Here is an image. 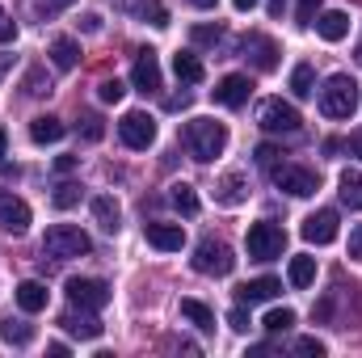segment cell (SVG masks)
I'll list each match as a JSON object with an SVG mask.
<instances>
[{"label":"cell","mask_w":362,"mask_h":358,"mask_svg":"<svg viewBox=\"0 0 362 358\" xmlns=\"http://www.w3.org/2000/svg\"><path fill=\"white\" fill-rule=\"evenodd\" d=\"M51 64H55L59 72H72V68L81 64V42H76V38H55V42H51Z\"/></svg>","instance_id":"23"},{"label":"cell","mask_w":362,"mask_h":358,"mask_svg":"<svg viewBox=\"0 0 362 358\" xmlns=\"http://www.w3.org/2000/svg\"><path fill=\"white\" fill-rule=\"evenodd\" d=\"M131 81H135L139 93H160V59H156V51H139L135 55Z\"/></svg>","instance_id":"14"},{"label":"cell","mask_w":362,"mask_h":358,"mask_svg":"<svg viewBox=\"0 0 362 358\" xmlns=\"http://www.w3.org/2000/svg\"><path fill=\"white\" fill-rule=\"evenodd\" d=\"M350 258H354V262L362 258V224L354 228V232H350Z\"/></svg>","instance_id":"44"},{"label":"cell","mask_w":362,"mask_h":358,"mask_svg":"<svg viewBox=\"0 0 362 358\" xmlns=\"http://www.w3.org/2000/svg\"><path fill=\"white\" fill-rule=\"evenodd\" d=\"M295 354L325 358V342H320V337H299V342H295Z\"/></svg>","instance_id":"39"},{"label":"cell","mask_w":362,"mask_h":358,"mask_svg":"<svg viewBox=\"0 0 362 358\" xmlns=\"http://www.w3.org/2000/svg\"><path fill=\"white\" fill-rule=\"evenodd\" d=\"M0 337H4L8 346H30V342H34V325L4 316V321H0Z\"/></svg>","instance_id":"26"},{"label":"cell","mask_w":362,"mask_h":358,"mask_svg":"<svg viewBox=\"0 0 362 358\" xmlns=\"http://www.w3.org/2000/svg\"><path fill=\"white\" fill-rule=\"evenodd\" d=\"M228 329L249 333V312H245V308H232V312H228Z\"/></svg>","instance_id":"42"},{"label":"cell","mask_w":362,"mask_h":358,"mask_svg":"<svg viewBox=\"0 0 362 358\" xmlns=\"http://www.w3.org/2000/svg\"><path fill=\"white\" fill-rule=\"evenodd\" d=\"M169 202L177 207L181 215H198V194H194V185H189V181L169 185Z\"/></svg>","instance_id":"29"},{"label":"cell","mask_w":362,"mask_h":358,"mask_svg":"<svg viewBox=\"0 0 362 358\" xmlns=\"http://www.w3.org/2000/svg\"><path fill=\"white\" fill-rule=\"evenodd\" d=\"M97 97H101V101H122V97H127V85H122L118 76H114V81H101V85H97Z\"/></svg>","instance_id":"38"},{"label":"cell","mask_w":362,"mask_h":358,"mask_svg":"<svg viewBox=\"0 0 362 358\" xmlns=\"http://www.w3.org/2000/svg\"><path fill=\"white\" fill-rule=\"evenodd\" d=\"M42 93H51V76L42 68H30L25 72V97H42Z\"/></svg>","instance_id":"34"},{"label":"cell","mask_w":362,"mask_h":358,"mask_svg":"<svg viewBox=\"0 0 362 358\" xmlns=\"http://www.w3.org/2000/svg\"><path fill=\"white\" fill-rule=\"evenodd\" d=\"M245 245H249V258H253V262H274V258H282V249H286V232H282L278 224H270V219H257V224H249Z\"/></svg>","instance_id":"4"},{"label":"cell","mask_w":362,"mask_h":358,"mask_svg":"<svg viewBox=\"0 0 362 358\" xmlns=\"http://www.w3.org/2000/svg\"><path fill=\"white\" fill-rule=\"evenodd\" d=\"M81 135H85L89 144H97V139L105 135V122H101V114H81Z\"/></svg>","instance_id":"36"},{"label":"cell","mask_w":362,"mask_h":358,"mask_svg":"<svg viewBox=\"0 0 362 358\" xmlns=\"http://www.w3.org/2000/svg\"><path fill=\"white\" fill-rule=\"evenodd\" d=\"M346 148H350V156H358V161H362V127L350 135V144H346Z\"/></svg>","instance_id":"46"},{"label":"cell","mask_w":362,"mask_h":358,"mask_svg":"<svg viewBox=\"0 0 362 358\" xmlns=\"http://www.w3.org/2000/svg\"><path fill=\"white\" fill-rule=\"evenodd\" d=\"M316 13H320V0H299L295 21H299V25H312V21H316Z\"/></svg>","instance_id":"40"},{"label":"cell","mask_w":362,"mask_h":358,"mask_svg":"<svg viewBox=\"0 0 362 358\" xmlns=\"http://www.w3.org/2000/svg\"><path fill=\"white\" fill-rule=\"evenodd\" d=\"M358 64H362V42H358Z\"/></svg>","instance_id":"54"},{"label":"cell","mask_w":362,"mask_h":358,"mask_svg":"<svg viewBox=\"0 0 362 358\" xmlns=\"http://www.w3.org/2000/svg\"><path fill=\"white\" fill-rule=\"evenodd\" d=\"M253 156H257V165H262L266 173H274V169L282 165V148H274V144H262V148H257Z\"/></svg>","instance_id":"37"},{"label":"cell","mask_w":362,"mask_h":358,"mask_svg":"<svg viewBox=\"0 0 362 358\" xmlns=\"http://www.w3.org/2000/svg\"><path fill=\"white\" fill-rule=\"evenodd\" d=\"M68 4H76V0H34V13H38V17H55V13H64Z\"/></svg>","instance_id":"41"},{"label":"cell","mask_w":362,"mask_h":358,"mask_svg":"<svg viewBox=\"0 0 362 358\" xmlns=\"http://www.w3.org/2000/svg\"><path fill=\"white\" fill-rule=\"evenodd\" d=\"M93 219H97V228H101V232H110V236L122 228V211H118V202H114L110 194L93 198Z\"/></svg>","instance_id":"19"},{"label":"cell","mask_w":362,"mask_h":358,"mask_svg":"<svg viewBox=\"0 0 362 358\" xmlns=\"http://www.w3.org/2000/svg\"><path fill=\"white\" fill-rule=\"evenodd\" d=\"M181 316H185L194 329H202V333L215 329V312H211L206 304H198V299H181Z\"/></svg>","instance_id":"25"},{"label":"cell","mask_w":362,"mask_h":358,"mask_svg":"<svg viewBox=\"0 0 362 358\" xmlns=\"http://www.w3.org/2000/svg\"><path fill=\"white\" fill-rule=\"evenodd\" d=\"M240 51H245V59H249L257 72H274V68H278V42L266 38V34H249V38L240 42Z\"/></svg>","instance_id":"11"},{"label":"cell","mask_w":362,"mask_h":358,"mask_svg":"<svg viewBox=\"0 0 362 358\" xmlns=\"http://www.w3.org/2000/svg\"><path fill=\"white\" fill-rule=\"evenodd\" d=\"M0 228L13 232V236H21L30 228V207L21 198H13V194H0Z\"/></svg>","instance_id":"16"},{"label":"cell","mask_w":362,"mask_h":358,"mask_svg":"<svg viewBox=\"0 0 362 358\" xmlns=\"http://www.w3.org/2000/svg\"><path fill=\"white\" fill-rule=\"evenodd\" d=\"M118 135H122L127 148L144 152V148L156 144V122H152V114H144V110H127L122 122H118Z\"/></svg>","instance_id":"7"},{"label":"cell","mask_w":362,"mask_h":358,"mask_svg":"<svg viewBox=\"0 0 362 358\" xmlns=\"http://www.w3.org/2000/svg\"><path fill=\"white\" fill-rule=\"evenodd\" d=\"M4 156H8V152H4V127H0V173H8V169H13V165H8Z\"/></svg>","instance_id":"50"},{"label":"cell","mask_w":362,"mask_h":358,"mask_svg":"<svg viewBox=\"0 0 362 358\" xmlns=\"http://www.w3.org/2000/svg\"><path fill=\"white\" fill-rule=\"evenodd\" d=\"M185 105H189V97H185V93H181V97H169V101H165V110H185Z\"/></svg>","instance_id":"48"},{"label":"cell","mask_w":362,"mask_h":358,"mask_svg":"<svg viewBox=\"0 0 362 358\" xmlns=\"http://www.w3.org/2000/svg\"><path fill=\"white\" fill-rule=\"evenodd\" d=\"M249 97H253V81H249V76H240V72H232V76H223V81L215 85V101H219V105H228V110H240Z\"/></svg>","instance_id":"13"},{"label":"cell","mask_w":362,"mask_h":358,"mask_svg":"<svg viewBox=\"0 0 362 358\" xmlns=\"http://www.w3.org/2000/svg\"><path fill=\"white\" fill-rule=\"evenodd\" d=\"M68 299L76 304V308H105L110 304V287L101 282V278H68Z\"/></svg>","instance_id":"9"},{"label":"cell","mask_w":362,"mask_h":358,"mask_svg":"<svg viewBox=\"0 0 362 358\" xmlns=\"http://www.w3.org/2000/svg\"><path fill=\"white\" fill-rule=\"evenodd\" d=\"M286 278H291V287H312L316 282V258H291V270H286Z\"/></svg>","instance_id":"28"},{"label":"cell","mask_w":362,"mask_h":358,"mask_svg":"<svg viewBox=\"0 0 362 358\" xmlns=\"http://www.w3.org/2000/svg\"><path fill=\"white\" fill-rule=\"evenodd\" d=\"M51 202H55L59 211L76 207V202H81V185H76V181H59V185H55V194H51Z\"/></svg>","instance_id":"33"},{"label":"cell","mask_w":362,"mask_h":358,"mask_svg":"<svg viewBox=\"0 0 362 358\" xmlns=\"http://www.w3.org/2000/svg\"><path fill=\"white\" fill-rule=\"evenodd\" d=\"M291 325H295V312H291V308H270V312H266V321H262V329H266V333H286Z\"/></svg>","instance_id":"32"},{"label":"cell","mask_w":362,"mask_h":358,"mask_svg":"<svg viewBox=\"0 0 362 358\" xmlns=\"http://www.w3.org/2000/svg\"><path fill=\"white\" fill-rule=\"evenodd\" d=\"M17 308H21V312H42V308H47V287H42L38 278L17 282Z\"/></svg>","instance_id":"22"},{"label":"cell","mask_w":362,"mask_h":358,"mask_svg":"<svg viewBox=\"0 0 362 358\" xmlns=\"http://www.w3.org/2000/svg\"><path fill=\"white\" fill-rule=\"evenodd\" d=\"M257 127H262V131H270V135H295V131L303 127V118H299V110H295L291 101L270 97V101H262V105H257Z\"/></svg>","instance_id":"5"},{"label":"cell","mask_w":362,"mask_h":358,"mask_svg":"<svg viewBox=\"0 0 362 358\" xmlns=\"http://www.w3.org/2000/svg\"><path fill=\"white\" fill-rule=\"evenodd\" d=\"M274 185L278 190H286L291 198H308V194H316L320 190V181L312 169H303V165H278L274 169Z\"/></svg>","instance_id":"8"},{"label":"cell","mask_w":362,"mask_h":358,"mask_svg":"<svg viewBox=\"0 0 362 358\" xmlns=\"http://www.w3.org/2000/svg\"><path fill=\"white\" fill-rule=\"evenodd\" d=\"M278 291H282V282L266 274V278H253V282H245L236 295H240V304H266V299H274Z\"/></svg>","instance_id":"20"},{"label":"cell","mask_w":362,"mask_h":358,"mask_svg":"<svg viewBox=\"0 0 362 358\" xmlns=\"http://www.w3.org/2000/svg\"><path fill=\"white\" fill-rule=\"evenodd\" d=\"M194 270H198V274H211V278H228V274L236 270V253H232L223 241L206 236V241L194 249Z\"/></svg>","instance_id":"6"},{"label":"cell","mask_w":362,"mask_h":358,"mask_svg":"<svg viewBox=\"0 0 362 358\" xmlns=\"http://www.w3.org/2000/svg\"><path fill=\"white\" fill-rule=\"evenodd\" d=\"M189 4H194V8H215L219 0H189Z\"/></svg>","instance_id":"52"},{"label":"cell","mask_w":362,"mask_h":358,"mask_svg":"<svg viewBox=\"0 0 362 358\" xmlns=\"http://www.w3.org/2000/svg\"><path fill=\"white\" fill-rule=\"evenodd\" d=\"M13 38H17V25L0 13V47H4V42H13Z\"/></svg>","instance_id":"43"},{"label":"cell","mask_w":362,"mask_h":358,"mask_svg":"<svg viewBox=\"0 0 362 358\" xmlns=\"http://www.w3.org/2000/svg\"><path fill=\"white\" fill-rule=\"evenodd\" d=\"M245 198H249V181L240 178V173L219 178V185H215V202H219V207H240Z\"/></svg>","instance_id":"18"},{"label":"cell","mask_w":362,"mask_h":358,"mask_svg":"<svg viewBox=\"0 0 362 358\" xmlns=\"http://www.w3.org/2000/svg\"><path fill=\"white\" fill-rule=\"evenodd\" d=\"M341 202L350 211H362V169H346L341 173Z\"/></svg>","instance_id":"27"},{"label":"cell","mask_w":362,"mask_h":358,"mask_svg":"<svg viewBox=\"0 0 362 358\" xmlns=\"http://www.w3.org/2000/svg\"><path fill=\"white\" fill-rule=\"evenodd\" d=\"M198 47H215V42H223V25H194V34H189Z\"/></svg>","instance_id":"35"},{"label":"cell","mask_w":362,"mask_h":358,"mask_svg":"<svg viewBox=\"0 0 362 358\" xmlns=\"http://www.w3.org/2000/svg\"><path fill=\"white\" fill-rule=\"evenodd\" d=\"M144 236L160 253H177L181 245H185V228L181 224H144Z\"/></svg>","instance_id":"15"},{"label":"cell","mask_w":362,"mask_h":358,"mask_svg":"<svg viewBox=\"0 0 362 358\" xmlns=\"http://www.w3.org/2000/svg\"><path fill=\"white\" fill-rule=\"evenodd\" d=\"M185 148H189L194 161L206 165V161L223 156V148H228V127L215 122V118H194V122H185Z\"/></svg>","instance_id":"1"},{"label":"cell","mask_w":362,"mask_h":358,"mask_svg":"<svg viewBox=\"0 0 362 358\" xmlns=\"http://www.w3.org/2000/svg\"><path fill=\"white\" fill-rule=\"evenodd\" d=\"M316 34L325 38V42H341L346 34H350V13H341V8H325V13H316Z\"/></svg>","instance_id":"17"},{"label":"cell","mask_w":362,"mask_h":358,"mask_svg":"<svg viewBox=\"0 0 362 358\" xmlns=\"http://www.w3.org/2000/svg\"><path fill=\"white\" fill-rule=\"evenodd\" d=\"M131 8H135V13H139L144 21H152L156 30H165V25H169V8H165L160 0H135Z\"/></svg>","instance_id":"30"},{"label":"cell","mask_w":362,"mask_h":358,"mask_svg":"<svg viewBox=\"0 0 362 358\" xmlns=\"http://www.w3.org/2000/svg\"><path fill=\"white\" fill-rule=\"evenodd\" d=\"M55 169H59V173H72V169H76V156H59Z\"/></svg>","instance_id":"47"},{"label":"cell","mask_w":362,"mask_h":358,"mask_svg":"<svg viewBox=\"0 0 362 358\" xmlns=\"http://www.w3.org/2000/svg\"><path fill=\"white\" fill-rule=\"evenodd\" d=\"M59 325H64L72 337H81V342H97V337L105 333V325L93 316V308H76V304H72V308L59 316Z\"/></svg>","instance_id":"10"},{"label":"cell","mask_w":362,"mask_h":358,"mask_svg":"<svg viewBox=\"0 0 362 358\" xmlns=\"http://www.w3.org/2000/svg\"><path fill=\"white\" fill-rule=\"evenodd\" d=\"M13 68V55H0V81H4V72Z\"/></svg>","instance_id":"51"},{"label":"cell","mask_w":362,"mask_h":358,"mask_svg":"<svg viewBox=\"0 0 362 358\" xmlns=\"http://www.w3.org/2000/svg\"><path fill=\"white\" fill-rule=\"evenodd\" d=\"M81 30H85V34H97V30H101V17H97V13H85V17H81Z\"/></svg>","instance_id":"45"},{"label":"cell","mask_w":362,"mask_h":358,"mask_svg":"<svg viewBox=\"0 0 362 358\" xmlns=\"http://www.w3.org/2000/svg\"><path fill=\"white\" fill-rule=\"evenodd\" d=\"M232 8H236V13H253V8H257V0H232Z\"/></svg>","instance_id":"49"},{"label":"cell","mask_w":362,"mask_h":358,"mask_svg":"<svg viewBox=\"0 0 362 358\" xmlns=\"http://www.w3.org/2000/svg\"><path fill=\"white\" fill-rule=\"evenodd\" d=\"M173 72H177V81L181 85H198L206 72H202V59L194 55V51H177L173 55Z\"/></svg>","instance_id":"24"},{"label":"cell","mask_w":362,"mask_h":358,"mask_svg":"<svg viewBox=\"0 0 362 358\" xmlns=\"http://www.w3.org/2000/svg\"><path fill=\"white\" fill-rule=\"evenodd\" d=\"M337 224H341L337 211L325 207V211H316V215L303 219V241H308V245H333V241H337Z\"/></svg>","instance_id":"12"},{"label":"cell","mask_w":362,"mask_h":358,"mask_svg":"<svg viewBox=\"0 0 362 358\" xmlns=\"http://www.w3.org/2000/svg\"><path fill=\"white\" fill-rule=\"evenodd\" d=\"M291 93H295V97H312V93H316V72H312V64H299V68L291 72Z\"/></svg>","instance_id":"31"},{"label":"cell","mask_w":362,"mask_h":358,"mask_svg":"<svg viewBox=\"0 0 362 358\" xmlns=\"http://www.w3.org/2000/svg\"><path fill=\"white\" fill-rule=\"evenodd\" d=\"M42 253H51V258H85V253H93V241L76 224H55L42 236Z\"/></svg>","instance_id":"3"},{"label":"cell","mask_w":362,"mask_h":358,"mask_svg":"<svg viewBox=\"0 0 362 358\" xmlns=\"http://www.w3.org/2000/svg\"><path fill=\"white\" fill-rule=\"evenodd\" d=\"M354 110H358V85H354V76H346V72L329 76L325 89H320V114L325 118H350Z\"/></svg>","instance_id":"2"},{"label":"cell","mask_w":362,"mask_h":358,"mask_svg":"<svg viewBox=\"0 0 362 358\" xmlns=\"http://www.w3.org/2000/svg\"><path fill=\"white\" fill-rule=\"evenodd\" d=\"M64 131H68V127H64L55 114H38V118L30 122V139H34V144H59Z\"/></svg>","instance_id":"21"},{"label":"cell","mask_w":362,"mask_h":358,"mask_svg":"<svg viewBox=\"0 0 362 358\" xmlns=\"http://www.w3.org/2000/svg\"><path fill=\"white\" fill-rule=\"evenodd\" d=\"M270 13H274V17H278V13H282V0H270Z\"/></svg>","instance_id":"53"}]
</instances>
